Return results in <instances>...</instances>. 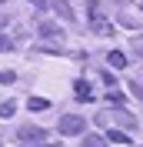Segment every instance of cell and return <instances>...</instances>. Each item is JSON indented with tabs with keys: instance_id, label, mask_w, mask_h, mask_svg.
Segmentation results:
<instances>
[{
	"instance_id": "1",
	"label": "cell",
	"mask_w": 143,
	"mask_h": 147,
	"mask_svg": "<svg viewBox=\"0 0 143 147\" xmlns=\"http://www.w3.org/2000/svg\"><path fill=\"white\" fill-rule=\"evenodd\" d=\"M17 140H20V144H23V147H27V144H47V130L43 127H20L17 130Z\"/></svg>"
},
{
	"instance_id": "2",
	"label": "cell",
	"mask_w": 143,
	"mask_h": 147,
	"mask_svg": "<svg viewBox=\"0 0 143 147\" xmlns=\"http://www.w3.org/2000/svg\"><path fill=\"white\" fill-rule=\"evenodd\" d=\"M83 127H87V120L83 117H77V114H67V117L60 120V134H83Z\"/></svg>"
},
{
	"instance_id": "3",
	"label": "cell",
	"mask_w": 143,
	"mask_h": 147,
	"mask_svg": "<svg viewBox=\"0 0 143 147\" xmlns=\"http://www.w3.org/2000/svg\"><path fill=\"white\" fill-rule=\"evenodd\" d=\"M37 34L40 37H63V27L53 24V20H40V24H37Z\"/></svg>"
},
{
	"instance_id": "4",
	"label": "cell",
	"mask_w": 143,
	"mask_h": 147,
	"mask_svg": "<svg viewBox=\"0 0 143 147\" xmlns=\"http://www.w3.org/2000/svg\"><path fill=\"white\" fill-rule=\"evenodd\" d=\"M103 117L116 120V124H123L126 130H133V127H136V120H133V114H126V110H110V114H103Z\"/></svg>"
},
{
	"instance_id": "5",
	"label": "cell",
	"mask_w": 143,
	"mask_h": 147,
	"mask_svg": "<svg viewBox=\"0 0 143 147\" xmlns=\"http://www.w3.org/2000/svg\"><path fill=\"white\" fill-rule=\"evenodd\" d=\"M73 94H77V100H83V104L93 100V90H90V84H87V80H77V84H73Z\"/></svg>"
},
{
	"instance_id": "6",
	"label": "cell",
	"mask_w": 143,
	"mask_h": 147,
	"mask_svg": "<svg viewBox=\"0 0 143 147\" xmlns=\"http://www.w3.org/2000/svg\"><path fill=\"white\" fill-rule=\"evenodd\" d=\"M90 24H93V30H97V34H110V30H113L107 20L100 17V13H90Z\"/></svg>"
},
{
	"instance_id": "7",
	"label": "cell",
	"mask_w": 143,
	"mask_h": 147,
	"mask_svg": "<svg viewBox=\"0 0 143 147\" xmlns=\"http://www.w3.org/2000/svg\"><path fill=\"white\" fill-rule=\"evenodd\" d=\"M50 7H53L60 17H73V10H70V3H67V0H50Z\"/></svg>"
},
{
	"instance_id": "8",
	"label": "cell",
	"mask_w": 143,
	"mask_h": 147,
	"mask_svg": "<svg viewBox=\"0 0 143 147\" xmlns=\"http://www.w3.org/2000/svg\"><path fill=\"white\" fill-rule=\"evenodd\" d=\"M80 147H107V144H103L100 134H83V144H80Z\"/></svg>"
},
{
	"instance_id": "9",
	"label": "cell",
	"mask_w": 143,
	"mask_h": 147,
	"mask_svg": "<svg viewBox=\"0 0 143 147\" xmlns=\"http://www.w3.org/2000/svg\"><path fill=\"white\" fill-rule=\"evenodd\" d=\"M107 60H110V67H126V57L120 54V50H110V54H107Z\"/></svg>"
},
{
	"instance_id": "10",
	"label": "cell",
	"mask_w": 143,
	"mask_h": 147,
	"mask_svg": "<svg viewBox=\"0 0 143 147\" xmlns=\"http://www.w3.org/2000/svg\"><path fill=\"white\" fill-rule=\"evenodd\" d=\"M107 137H110V140H116V144H126V140H130V134H126V130H116V127H113Z\"/></svg>"
},
{
	"instance_id": "11",
	"label": "cell",
	"mask_w": 143,
	"mask_h": 147,
	"mask_svg": "<svg viewBox=\"0 0 143 147\" xmlns=\"http://www.w3.org/2000/svg\"><path fill=\"white\" fill-rule=\"evenodd\" d=\"M27 107H30V110H47L50 104H47L43 97H30V100H27Z\"/></svg>"
},
{
	"instance_id": "12",
	"label": "cell",
	"mask_w": 143,
	"mask_h": 147,
	"mask_svg": "<svg viewBox=\"0 0 143 147\" xmlns=\"http://www.w3.org/2000/svg\"><path fill=\"white\" fill-rule=\"evenodd\" d=\"M13 110H17V104H13V100H3V104H0V117H13Z\"/></svg>"
},
{
	"instance_id": "13",
	"label": "cell",
	"mask_w": 143,
	"mask_h": 147,
	"mask_svg": "<svg viewBox=\"0 0 143 147\" xmlns=\"http://www.w3.org/2000/svg\"><path fill=\"white\" fill-rule=\"evenodd\" d=\"M107 100H110V104H120V107H123V104H126V97H123L120 90H110V94H107Z\"/></svg>"
},
{
	"instance_id": "14",
	"label": "cell",
	"mask_w": 143,
	"mask_h": 147,
	"mask_svg": "<svg viewBox=\"0 0 143 147\" xmlns=\"http://www.w3.org/2000/svg\"><path fill=\"white\" fill-rule=\"evenodd\" d=\"M13 80H17V77H13V70H10V74H0V84H13Z\"/></svg>"
},
{
	"instance_id": "15",
	"label": "cell",
	"mask_w": 143,
	"mask_h": 147,
	"mask_svg": "<svg viewBox=\"0 0 143 147\" xmlns=\"http://www.w3.org/2000/svg\"><path fill=\"white\" fill-rule=\"evenodd\" d=\"M0 50H7V37L3 34H0Z\"/></svg>"
},
{
	"instance_id": "16",
	"label": "cell",
	"mask_w": 143,
	"mask_h": 147,
	"mask_svg": "<svg viewBox=\"0 0 143 147\" xmlns=\"http://www.w3.org/2000/svg\"><path fill=\"white\" fill-rule=\"evenodd\" d=\"M30 3H37V7H43V0H30Z\"/></svg>"
},
{
	"instance_id": "17",
	"label": "cell",
	"mask_w": 143,
	"mask_h": 147,
	"mask_svg": "<svg viewBox=\"0 0 143 147\" xmlns=\"http://www.w3.org/2000/svg\"><path fill=\"white\" fill-rule=\"evenodd\" d=\"M0 144H3V140H0Z\"/></svg>"
}]
</instances>
